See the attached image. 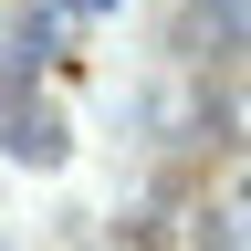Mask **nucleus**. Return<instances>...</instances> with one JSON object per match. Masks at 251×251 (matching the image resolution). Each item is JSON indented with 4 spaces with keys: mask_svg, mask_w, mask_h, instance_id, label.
<instances>
[{
    "mask_svg": "<svg viewBox=\"0 0 251 251\" xmlns=\"http://www.w3.org/2000/svg\"><path fill=\"white\" fill-rule=\"evenodd\" d=\"M11 168H63V115L11 84Z\"/></svg>",
    "mask_w": 251,
    "mask_h": 251,
    "instance_id": "nucleus-1",
    "label": "nucleus"
},
{
    "mask_svg": "<svg viewBox=\"0 0 251 251\" xmlns=\"http://www.w3.org/2000/svg\"><path fill=\"white\" fill-rule=\"evenodd\" d=\"M188 31L209 52H251V0H188Z\"/></svg>",
    "mask_w": 251,
    "mask_h": 251,
    "instance_id": "nucleus-2",
    "label": "nucleus"
},
{
    "mask_svg": "<svg viewBox=\"0 0 251 251\" xmlns=\"http://www.w3.org/2000/svg\"><path fill=\"white\" fill-rule=\"evenodd\" d=\"M220 115H230V136H251V94H220Z\"/></svg>",
    "mask_w": 251,
    "mask_h": 251,
    "instance_id": "nucleus-3",
    "label": "nucleus"
},
{
    "mask_svg": "<svg viewBox=\"0 0 251 251\" xmlns=\"http://www.w3.org/2000/svg\"><path fill=\"white\" fill-rule=\"evenodd\" d=\"M52 11H74V21H105V0H52Z\"/></svg>",
    "mask_w": 251,
    "mask_h": 251,
    "instance_id": "nucleus-4",
    "label": "nucleus"
},
{
    "mask_svg": "<svg viewBox=\"0 0 251 251\" xmlns=\"http://www.w3.org/2000/svg\"><path fill=\"white\" fill-rule=\"evenodd\" d=\"M230 209H241V220H251V178H241V188H230Z\"/></svg>",
    "mask_w": 251,
    "mask_h": 251,
    "instance_id": "nucleus-5",
    "label": "nucleus"
}]
</instances>
